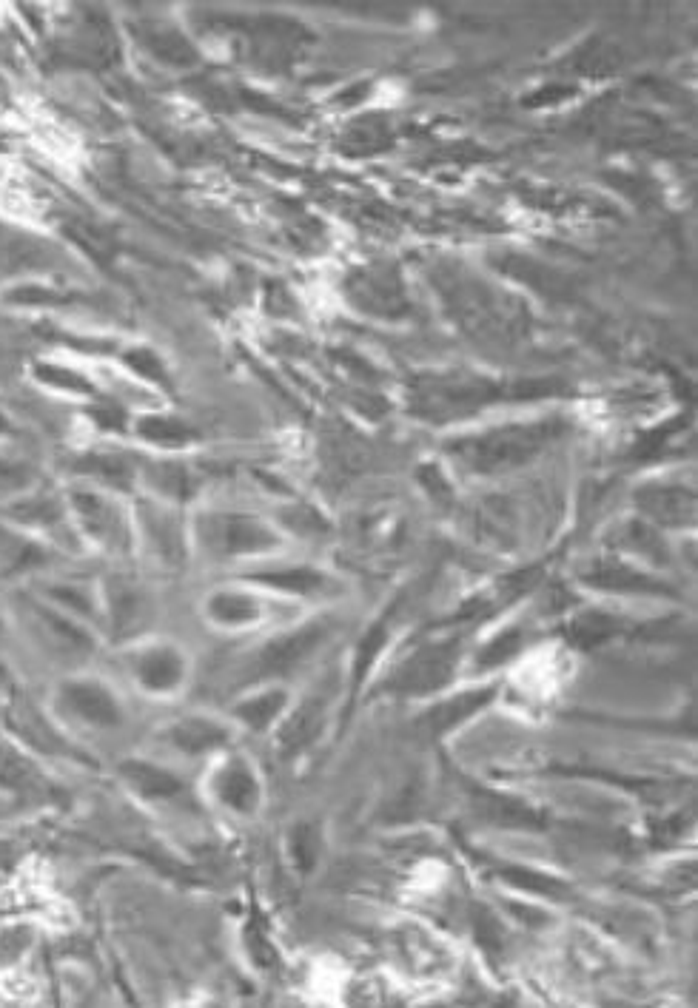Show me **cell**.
<instances>
[{"mask_svg":"<svg viewBox=\"0 0 698 1008\" xmlns=\"http://www.w3.org/2000/svg\"><path fill=\"white\" fill-rule=\"evenodd\" d=\"M38 376L46 382V385H55V388H63V391H77V393H89L95 391L83 376L72 374V371H63V368H55V365H46L40 368Z\"/></svg>","mask_w":698,"mask_h":1008,"instance_id":"20","label":"cell"},{"mask_svg":"<svg viewBox=\"0 0 698 1008\" xmlns=\"http://www.w3.org/2000/svg\"><path fill=\"white\" fill-rule=\"evenodd\" d=\"M590 581L607 584V587H619V590H622V587H633V590H659V584L642 579V576H636V573H630V570H616V567L596 573Z\"/></svg>","mask_w":698,"mask_h":1008,"instance_id":"19","label":"cell"},{"mask_svg":"<svg viewBox=\"0 0 698 1008\" xmlns=\"http://www.w3.org/2000/svg\"><path fill=\"white\" fill-rule=\"evenodd\" d=\"M456 658H459L456 644L425 647V650L411 655L391 675V681L385 684V690L394 692V695H428V692L439 690V687H445L451 681L453 670H456Z\"/></svg>","mask_w":698,"mask_h":1008,"instance_id":"4","label":"cell"},{"mask_svg":"<svg viewBox=\"0 0 698 1008\" xmlns=\"http://www.w3.org/2000/svg\"><path fill=\"white\" fill-rule=\"evenodd\" d=\"M6 430H9V419H6V416H3V411H0V436H3Z\"/></svg>","mask_w":698,"mask_h":1008,"instance_id":"23","label":"cell"},{"mask_svg":"<svg viewBox=\"0 0 698 1008\" xmlns=\"http://www.w3.org/2000/svg\"><path fill=\"white\" fill-rule=\"evenodd\" d=\"M328 627L325 624H308L302 630L285 633L280 638H271L265 647H260L254 658L248 661L246 681H268V678H280L300 667L308 655L314 653L325 641Z\"/></svg>","mask_w":698,"mask_h":1008,"instance_id":"2","label":"cell"},{"mask_svg":"<svg viewBox=\"0 0 698 1008\" xmlns=\"http://www.w3.org/2000/svg\"><path fill=\"white\" fill-rule=\"evenodd\" d=\"M285 710H288V692L280 687H268V690L254 692L243 701H237L234 718L246 724L251 732H268Z\"/></svg>","mask_w":698,"mask_h":1008,"instance_id":"11","label":"cell"},{"mask_svg":"<svg viewBox=\"0 0 698 1008\" xmlns=\"http://www.w3.org/2000/svg\"><path fill=\"white\" fill-rule=\"evenodd\" d=\"M499 875L508 880V883H513V886L525 889V892H539V895H562L565 892V883H559L556 878H545V875H539L533 869H522V866L502 863Z\"/></svg>","mask_w":698,"mask_h":1008,"instance_id":"15","label":"cell"},{"mask_svg":"<svg viewBox=\"0 0 698 1008\" xmlns=\"http://www.w3.org/2000/svg\"><path fill=\"white\" fill-rule=\"evenodd\" d=\"M132 675L140 690L151 695H174L186 684L189 661L171 644H151L132 655Z\"/></svg>","mask_w":698,"mask_h":1008,"instance_id":"5","label":"cell"},{"mask_svg":"<svg viewBox=\"0 0 698 1008\" xmlns=\"http://www.w3.org/2000/svg\"><path fill=\"white\" fill-rule=\"evenodd\" d=\"M493 695H496V692H493L491 687H488V690L462 692V695H456L451 701H445V704L434 707V710L422 718V724L428 727L431 735H445V732H451L453 727H459L465 718H471L473 712L485 710V707L493 701Z\"/></svg>","mask_w":698,"mask_h":1008,"instance_id":"10","label":"cell"},{"mask_svg":"<svg viewBox=\"0 0 698 1008\" xmlns=\"http://www.w3.org/2000/svg\"><path fill=\"white\" fill-rule=\"evenodd\" d=\"M211 795L220 806H226L237 815H254L263 801V786L246 758L231 755L211 778Z\"/></svg>","mask_w":698,"mask_h":1008,"instance_id":"6","label":"cell"},{"mask_svg":"<svg viewBox=\"0 0 698 1008\" xmlns=\"http://www.w3.org/2000/svg\"><path fill=\"white\" fill-rule=\"evenodd\" d=\"M146 524H149V533L154 536V542H160L163 547H171V539L177 536V530H174V522H171L169 516H149L146 519ZM163 553H171V550H163Z\"/></svg>","mask_w":698,"mask_h":1008,"instance_id":"22","label":"cell"},{"mask_svg":"<svg viewBox=\"0 0 698 1008\" xmlns=\"http://www.w3.org/2000/svg\"><path fill=\"white\" fill-rule=\"evenodd\" d=\"M57 707L86 727L117 729L123 724V704L103 681L69 678L57 687Z\"/></svg>","mask_w":698,"mask_h":1008,"instance_id":"3","label":"cell"},{"mask_svg":"<svg viewBox=\"0 0 698 1008\" xmlns=\"http://www.w3.org/2000/svg\"><path fill=\"white\" fill-rule=\"evenodd\" d=\"M516 644H519V641H516V635L513 633L496 638L491 647L485 650V655H482L485 667H493V664H502V661H508L510 655H513V650H516Z\"/></svg>","mask_w":698,"mask_h":1008,"instance_id":"21","label":"cell"},{"mask_svg":"<svg viewBox=\"0 0 698 1008\" xmlns=\"http://www.w3.org/2000/svg\"><path fill=\"white\" fill-rule=\"evenodd\" d=\"M317 843H320V835L308 823H302L291 832V852H294V860L300 863L302 869H311V863L317 858Z\"/></svg>","mask_w":698,"mask_h":1008,"instance_id":"18","label":"cell"},{"mask_svg":"<svg viewBox=\"0 0 698 1008\" xmlns=\"http://www.w3.org/2000/svg\"><path fill=\"white\" fill-rule=\"evenodd\" d=\"M553 436V425H528V428H505L496 433H485L479 439H468L453 445L465 465L473 470H499L525 462L539 448H545Z\"/></svg>","mask_w":698,"mask_h":1008,"instance_id":"1","label":"cell"},{"mask_svg":"<svg viewBox=\"0 0 698 1008\" xmlns=\"http://www.w3.org/2000/svg\"><path fill=\"white\" fill-rule=\"evenodd\" d=\"M206 536L208 542L226 556L263 553V550H271L277 544V536L263 522H257L251 516H237V513L208 519Z\"/></svg>","mask_w":698,"mask_h":1008,"instance_id":"7","label":"cell"},{"mask_svg":"<svg viewBox=\"0 0 698 1008\" xmlns=\"http://www.w3.org/2000/svg\"><path fill=\"white\" fill-rule=\"evenodd\" d=\"M473 803H476L482 818L499 823V826H536L539 823V815L530 806L516 803L505 795H496V792L479 789V792H473Z\"/></svg>","mask_w":698,"mask_h":1008,"instance_id":"14","label":"cell"},{"mask_svg":"<svg viewBox=\"0 0 698 1008\" xmlns=\"http://www.w3.org/2000/svg\"><path fill=\"white\" fill-rule=\"evenodd\" d=\"M120 775L137 795L149 801H171L183 795V781L166 766L149 764V761H126L120 766Z\"/></svg>","mask_w":698,"mask_h":1008,"instance_id":"9","label":"cell"},{"mask_svg":"<svg viewBox=\"0 0 698 1008\" xmlns=\"http://www.w3.org/2000/svg\"><path fill=\"white\" fill-rule=\"evenodd\" d=\"M257 581H263L265 587H277V590L300 593V596L322 587V576L314 570H277L274 576H268V573L257 576Z\"/></svg>","mask_w":698,"mask_h":1008,"instance_id":"17","label":"cell"},{"mask_svg":"<svg viewBox=\"0 0 698 1008\" xmlns=\"http://www.w3.org/2000/svg\"><path fill=\"white\" fill-rule=\"evenodd\" d=\"M163 738L169 741L171 747L189 758L197 755H208L217 752L228 744V727L220 724L217 718H206V715H186L171 721L169 727L163 729Z\"/></svg>","mask_w":698,"mask_h":1008,"instance_id":"8","label":"cell"},{"mask_svg":"<svg viewBox=\"0 0 698 1008\" xmlns=\"http://www.w3.org/2000/svg\"><path fill=\"white\" fill-rule=\"evenodd\" d=\"M137 430H140L143 439L157 442V445H169V448H177V445H186V442H189V430L183 428L180 422H174V419L149 416V419H140Z\"/></svg>","mask_w":698,"mask_h":1008,"instance_id":"16","label":"cell"},{"mask_svg":"<svg viewBox=\"0 0 698 1008\" xmlns=\"http://www.w3.org/2000/svg\"><path fill=\"white\" fill-rule=\"evenodd\" d=\"M208 618L220 627H248L263 616V604L248 593H214L206 604Z\"/></svg>","mask_w":698,"mask_h":1008,"instance_id":"12","label":"cell"},{"mask_svg":"<svg viewBox=\"0 0 698 1008\" xmlns=\"http://www.w3.org/2000/svg\"><path fill=\"white\" fill-rule=\"evenodd\" d=\"M322 710H325L322 698L305 701L300 710L294 712L283 724V729H280V747L285 752H297V749L308 747L322 727Z\"/></svg>","mask_w":698,"mask_h":1008,"instance_id":"13","label":"cell"}]
</instances>
